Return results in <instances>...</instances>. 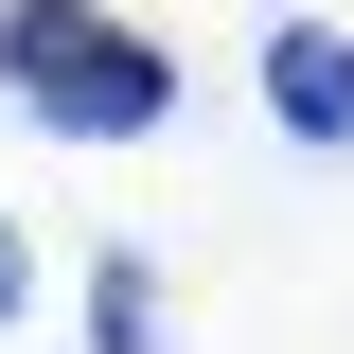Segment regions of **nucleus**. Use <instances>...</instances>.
<instances>
[{
	"label": "nucleus",
	"mask_w": 354,
	"mask_h": 354,
	"mask_svg": "<svg viewBox=\"0 0 354 354\" xmlns=\"http://www.w3.org/2000/svg\"><path fill=\"white\" fill-rule=\"evenodd\" d=\"M0 88L36 106L53 142H142V124H177V53L142 36V18H106V0H0Z\"/></svg>",
	"instance_id": "1"
},
{
	"label": "nucleus",
	"mask_w": 354,
	"mask_h": 354,
	"mask_svg": "<svg viewBox=\"0 0 354 354\" xmlns=\"http://www.w3.org/2000/svg\"><path fill=\"white\" fill-rule=\"evenodd\" d=\"M266 106L301 142H354V36L337 18H283V36H266Z\"/></svg>",
	"instance_id": "2"
},
{
	"label": "nucleus",
	"mask_w": 354,
	"mask_h": 354,
	"mask_svg": "<svg viewBox=\"0 0 354 354\" xmlns=\"http://www.w3.org/2000/svg\"><path fill=\"white\" fill-rule=\"evenodd\" d=\"M88 354H160V283H142L124 248L88 266Z\"/></svg>",
	"instance_id": "3"
},
{
	"label": "nucleus",
	"mask_w": 354,
	"mask_h": 354,
	"mask_svg": "<svg viewBox=\"0 0 354 354\" xmlns=\"http://www.w3.org/2000/svg\"><path fill=\"white\" fill-rule=\"evenodd\" d=\"M18 301H36V248H18V213H0V319H18Z\"/></svg>",
	"instance_id": "4"
}]
</instances>
